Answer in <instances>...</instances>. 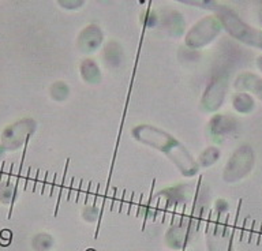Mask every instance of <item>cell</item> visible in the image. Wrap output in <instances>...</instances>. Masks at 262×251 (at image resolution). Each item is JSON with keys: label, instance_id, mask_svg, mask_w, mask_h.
<instances>
[{"label": "cell", "instance_id": "1", "mask_svg": "<svg viewBox=\"0 0 262 251\" xmlns=\"http://www.w3.org/2000/svg\"><path fill=\"white\" fill-rule=\"evenodd\" d=\"M133 135L139 142L164 153L169 160L175 163L184 176H194L198 172V163L192 158L187 149L168 132L150 124H139L133 130Z\"/></svg>", "mask_w": 262, "mask_h": 251}, {"label": "cell", "instance_id": "10", "mask_svg": "<svg viewBox=\"0 0 262 251\" xmlns=\"http://www.w3.org/2000/svg\"><path fill=\"white\" fill-rule=\"evenodd\" d=\"M210 131L216 136H223L224 134H228L235 128V120L228 118L227 115H216L210 120Z\"/></svg>", "mask_w": 262, "mask_h": 251}, {"label": "cell", "instance_id": "16", "mask_svg": "<svg viewBox=\"0 0 262 251\" xmlns=\"http://www.w3.org/2000/svg\"><path fill=\"white\" fill-rule=\"evenodd\" d=\"M255 63H257L258 70H259L262 73V55H259V56H258L257 60H255Z\"/></svg>", "mask_w": 262, "mask_h": 251}, {"label": "cell", "instance_id": "15", "mask_svg": "<svg viewBox=\"0 0 262 251\" xmlns=\"http://www.w3.org/2000/svg\"><path fill=\"white\" fill-rule=\"evenodd\" d=\"M56 3L59 7L67 11H77V10L82 9L85 6L86 0H56Z\"/></svg>", "mask_w": 262, "mask_h": 251}, {"label": "cell", "instance_id": "4", "mask_svg": "<svg viewBox=\"0 0 262 251\" xmlns=\"http://www.w3.org/2000/svg\"><path fill=\"white\" fill-rule=\"evenodd\" d=\"M254 154L251 148L243 146L239 148L229 158L224 168V180L227 183H235L241 180L246 175H249L253 169Z\"/></svg>", "mask_w": 262, "mask_h": 251}, {"label": "cell", "instance_id": "3", "mask_svg": "<svg viewBox=\"0 0 262 251\" xmlns=\"http://www.w3.org/2000/svg\"><path fill=\"white\" fill-rule=\"evenodd\" d=\"M223 25L216 14H209L196 21L184 36V45L190 50H201L212 44L220 36Z\"/></svg>", "mask_w": 262, "mask_h": 251}, {"label": "cell", "instance_id": "5", "mask_svg": "<svg viewBox=\"0 0 262 251\" xmlns=\"http://www.w3.org/2000/svg\"><path fill=\"white\" fill-rule=\"evenodd\" d=\"M102 41H104V33L101 28L96 24H90L78 34L77 48L83 55L94 54L102 45Z\"/></svg>", "mask_w": 262, "mask_h": 251}, {"label": "cell", "instance_id": "2", "mask_svg": "<svg viewBox=\"0 0 262 251\" xmlns=\"http://www.w3.org/2000/svg\"><path fill=\"white\" fill-rule=\"evenodd\" d=\"M214 14L220 19L223 29L231 37L242 44L262 51V29L249 25L233 10L225 6H217Z\"/></svg>", "mask_w": 262, "mask_h": 251}, {"label": "cell", "instance_id": "14", "mask_svg": "<svg viewBox=\"0 0 262 251\" xmlns=\"http://www.w3.org/2000/svg\"><path fill=\"white\" fill-rule=\"evenodd\" d=\"M219 157H220V150H219V149L206 148L205 149V152L201 154L198 163L204 165V167H209V165L214 164Z\"/></svg>", "mask_w": 262, "mask_h": 251}, {"label": "cell", "instance_id": "12", "mask_svg": "<svg viewBox=\"0 0 262 251\" xmlns=\"http://www.w3.org/2000/svg\"><path fill=\"white\" fill-rule=\"evenodd\" d=\"M104 59L108 64H119L122 59V47L116 41H108L104 48Z\"/></svg>", "mask_w": 262, "mask_h": 251}, {"label": "cell", "instance_id": "8", "mask_svg": "<svg viewBox=\"0 0 262 251\" xmlns=\"http://www.w3.org/2000/svg\"><path fill=\"white\" fill-rule=\"evenodd\" d=\"M29 120H24V122H18V123L12 124L10 127L4 131L3 134V141L4 144L7 142V148L14 149V144H15V136H18V144H22L25 140V136H28L30 132L34 130L32 128V126H34V123H32L30 126H26Z\"/></svg>", "mask_w": 262, "mask_h": 251}, {"label": "cell", "instance_id": "6", "mask_svg": "<svg viewBox=\"0 0 262 251\" xmlns=\"http://www.w3.org/2000/svg\"><path fill=\"white\" fill-rule=\"evenodd\" d=\"M225 87H227V82L223 78H217L214 82L210 83L202 101V105L206 111H214L221 107L225 97Z\"/></svg>", "mask_w": 262, "mask_h": 251}, {"label": "cell", "instance_id": "13", "mask_svg": "<svg viewBox=\"0 0 262 251\" xmlns=\"http://www.w3.org/2000/svg\"><path fill=\"white\" fill-rule=\"evenodd\" d=\"M178 3L182 5L190 6V7H196V9L202 10H210V11H216L217 2L216 0H175Z\"/></svg>", "mask_w": 262, "mask_h": 251}, {"label": "cell", "instance_id": "11", "mask_svg": "<svg viewBox=\"0 0 262 251\" xmlns=\"http://www.w3.org/2000/svg\"><path fill=\"white\" fill-rule=\"evenodd\" d=\"M232 104L233 108L241 113H247L254 108V101L251 95L246 93V92H241L232 97Z\"/></svg>", "mask_w": 262, "mask_h": 251}, {"label": "cell", "instance_id": "7", "mask_svg": "<svg viewBox=\"0 0 262 251\" xmlns=\"http://www.w3.org/2000/svg\"><path fill=\"white\" fill-rule=\"evenodd\" d=\"M233 86L236 87L237 90L251 93L262 101V77H259V75L245 71V73L237 75Z\"/></svg>", "mask_w": 262, "mask_h": 251}, {"label": "cell", "instance_id": "9", "mask_svg": "<svg viewBox=\"0 0 262 251\" xmlns=\"http://www.w3.org/2000/svg\"><path fill=\"white\" fill-rule=\"evenodd\" d=\"M79 70H81V75L85 82L92 83V85L100 82V79H101L100 67H98V64L94 62L93 59L88 58L85 60H82Z\"/></svg>", "mask_w": 262, "mask_h": 251}]
</instances>
